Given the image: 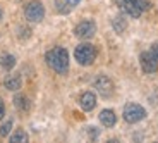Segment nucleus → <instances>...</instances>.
<instances>
[{
  "label": "nucleus",
  "mask_w": 158,
  "mask_h": 143,
  "mask_svg": "<svg viewBox=\"0 0 158 143\" xmlns=\"http://www.w3.org/2000/svg\"><path fill=\"white\" fill-rule=\"evenodd\" d=\"M45 60L57 74H65L69 71V52L64 47H55L48 50Z\"/></svg>",
  "instance_id": "f257e3e1"
},
{
  "label": "nucleus",
  "mask_w": 158,
  "mask_h": 143,
  "mask_svg": "<svg viewBox=\"0 0 158 143\" xmlns=\"http://www.w3.org/2000/svg\"><path fill=\"white\" fill-rule=\"evenodd\" d=\"M118 9L131 17H139L143 12H146L151 7L150 0H115Z\"/></svg>",
  "instance_id": "f03ea898"
},
{
  "label": "nucleus",
  "mask_w": 158,
  "mask_h": 143,
  "mask_svg": "<svg viewBox=\"0 0 158 143\" xmlns=\"http://www.w3.org/2000/svg\"><path fill=\"white\" fill-rule=\"evenodd\" d=\"M74 59L81 66H91L96 59V48L91 43H81L74 50Z\"/></svg>",
  "instance_id": "7ed1b4c3"
},
{
  "label": "nucleus",
  "mask_w": 158,
  "mask_h": 143,
  "mask_svg": "<svg viewBox=\"0 0 158 143\" xmlns=\"http://www.w3.org/2000/svg\"><path fill=\"white\" fill-rule=\"evenodd\" d=\"M122 115H124V121H126V123L136 124V123H139V121H143L144 117H146V109L143 107V105H139V103L131 102L124 107V114Z\"/></svg>",
  "instance_id": "20e7f679"
},
{
  "label": "nucleus",
  "mask_w": 158,
  "mask_h": 143,
  "mask_svg": "<svg viewBox=\"0 0 158 143\" xmlns=\"http://www.w3.org/2000/svg\"><path fill=\"white\" fill-rule=\"evenodd\" d=\"M24 16L29 23H40L45 17V5L40 0H31L24 7Z\"/></svg>",
  "instance_id": "39448f33"
},
{
  "label": "nucleus",
  "mask_w": 158,
  "mask_h": 143,
  "mask_svg": "<svg viewBox=\"0 0 158 143\" xmlns=\"http://www.w3.org/2000/svg\"><path fill=\"white\" fill-rule=\"evenodd\" d=\"M95 33H96V23L91 21V19L81 21V23L74 28V35L77 36V38H81V40H89V38L95 36Z\"/></svg>",
  "instance_id": "423d86ee"
},
{
  "label": "nucleus",
  "mask_w": 158,
  "mask_h": 143,
  "mask_svg": "<svg viewBox=\"0 0 158 143\" xmlns=\"http://www.w3.org/2000/svg\"><path fill=\"white\" fill-rule=\"evenodd\" d=\"M95 88L103 98H108V97L114 95V81L105 74L98 76V78L95 80Z\"/></svg>",
  "instance_id": "0eeeda50"
},
{
  "label": "nucleus",
  "mask_w": 158,
  "mask_h": 143,
  "mask_svg": "<svg viewBox=\"0 0 158 143\" xmlns=\"http://www.w3.org/2000/svg\"><path fill=\"white\" fill-rule=\"evenodd\" d=\"M139 64H141L143 72H146V74H155L158 71V62L151 55V52H143L139 55Z\"/></svg>",
  "instance_id": "6e6552de"
},
{
  "label": "nucleus",
  "mask_w": 158,
  "mask_h": 143,
  "mask_svg": "<svg viewBox=\"0 0 158 143\" xmlns=\"http://www.w3.org/2000/svg\"><path fill=\"white\" fill-rule=\"evenodd\" d=\"M79 105L84 112H89L96 107V95L93 92H84L79 97Z\"/></svg>",
  "instance_id": "1a4fd4ad"
},
{
  "label": "nucleus",
  "mask_w": 158,
  "mask_h": 143,
  "mask_svg": "<svg viewBox=\"0 0 158 143\" xmlns=\"http://www.w3.org/2000/svg\"><path fill=\"white\" fill-rule=\"evenodd\" d=\"M100 123L103 124L105 128H112L115 126V123H117V115H115V112L112 110V109H103L102 112H100Z\"/></svg>",
  "instance_id": "9d476101"
},
{
  "label": "nucleus",
  "mask_w": 158,
  "mask_h": 143,
  "mask_svg": "<svg viewBox=\"0 0 158 143\" xmlns=\"http://www.w3.org/2000/svg\"><path fill=\"white\" fill-rule=\"evenodd\" d=\"M4 86L7 88L9 92H17L23 86V80H21L19 74H9L4 80Z\"/></svg>",
  "instance_id": "9b49d317"
},
{
  "label": "nucleus",
  "mask_w": 158,
  "mask_h": 143,
  "mask_svg": "<svg viewBox=\"0 0 158 143\" xmlns=\"http://www.w3.org/2000/svg\"><path fill=\"white\" fill-rule=\"evenodd\" d=\"M14 105H16V109H19L21 112H28L29 109H31V102H29V98L26 95H16L14 97Z\"/></svg>",
  "instance_id": "f8f14e48"
},
{
  "label": "nucleus",
  "mask_w": 158,
  "mask_h": 143,
  "mask_svg": "<svg viewBox=\"0 0 158 143\" xmlns=\"http://www.w3.org/2000/svg\"><path fill=\"white\" fill-rule=\"evenodd\" d=\"M112 28L115 29V33H124L127 29V19L124 16H115L114 19H112Z\"/></svg>",
  "instance_id": "ddd939ff"
},
{
  "label": "nucleus",
  "mask_w": 158,
  "mask_h": 143,
  "mask_svg": "<svg viewBox=\"0 0 158 143\" xmlns=\"http://www.w3.org/2000/svg\"><path fill=\"white\" fill-rule=\"evenodd\" d=\"M0 66H2L5 71L14 69V66H16V57L12 55V54H4V55H0Z\"/></svg>",
  "instance_id": "4468645a"
},
{
  "label": "nucleus",
  "mask_w": 158,
  "mask_h": 143,
  "mask_svg": "<svg viewBox=\"0 0 158 143\" xmlns=\"http://www.w3.org/2000/svg\"><path fill=\"white\" fill-rule=\"evenodd\" d=\"M28 140H29V136L24 129H17L14 135H10V141L12 143H26Z\"/></svg>",
  "instance_id": "2eb2a0df"
},
{
  "label": "nucleus",
  "mask_w": 158,
  "mask_h": 143,
  "mask_svg": "<svg viewBox=\"0 0 158 143\" xmlns=\"http://www.w3.org/2000/svg\"><path fill=\"white\" fill-rule=\"evenodd\" d=\"M10 129H12V121H5V123L0 126V138H5V136H9Z\"/></svg>",
  "instance_id": "dca6fc26"
},
{
  "label": "nucleus",
  "mask_w": 158,
  "mask_h": 143,
  "mask_svg": "<svg viewBox=\"0 0 158 143\" xmlns=\"http://www.w3.org/2000/svg\"><path fill=\"white\" fill-rule=\"evenodd\" d=\"M64 5H65V2H60V0H57V2H55V9H57V11H59V12H62V14H67V12L69 11H71V5H67V7H64Z\"/></svg>",
  "instance_id": "f3484780"
},
{
  "label": "nucleus",
  "mask_w": 158,
  "mask_h": 143,
  "mask_svg": "<svg viewBox=\"0 0 158 143\" xmlns=\"http://www.w3.org/2000/svg\"><path fill=\"white\" fill-rule=\"evenodd\" d=\"M19 38H23V40H26V38H29V35H31V29L29 28H19Z\"/></svg>",
  "instance_id": "a211bd4d"
},
{
  "label": "nucleus",
  "mask_w": 158,
  "mask_h": 143,
  "mask_svg": "<svg viewBox=\"0 0 158 143\" xmlns=\"http://www.w3.org/2000/svg\"><path fill=\"white\" fill-rule=\"evenodd\" d=\"M151 55H153L155 57V60H156V62H158V43H153V45H151Z\"/></svg>",
  "instance_id": "6ab92c4d"
},
{
  "label": "nucleus",
  "mask_w": 158,
  "mask_h": 143,
  "mask_svg": "<svg viewBox=\"0 0 158 143\" xmlns=\"http://www.w3.org/2000/svg\"><path fill=\"white\" fill-rule=\"evenodd\" d=\"M88 133H89V136H91L93 140L98 138V135H100V131L96 129V128H88Z\"/></svg>",
  "instance_id": "aec40b11"
},
{
  "label": "nucleus",
  "mask_w": 158,
  "mask_h": 143,
  "mask_svg": "<svg viewBox=\"0 0 158 143\" xmlns=\"http://www.w3.org/2000/svg\"><path fill=\"white\" fill-rule=\"evenodd\" d=\"M5 115V103H4V100L0 98V119Z\"/></svg>",
  "instance_id": "412c9836"
},
{
  "label": "nucleus",
  "mask_w": 158,
  "mask_h": 143,
  "mask_svg": "<svg viewBox=\"0 0 158 143\" xmlns=\"http://www.w3.org/2000/svg\"><path fill=\"white\" fill-rule=\"evenodd\" d=\"M64 2H65L67 5H71V7H76V5H77L81 0H64Z\"/></svg>",
  "instance_id": "4be33fe9"
},
{
  "label": "nucleus",
  "mask_w": 158,
  "mask_h": 143,
  "mask_svg": "<svg viewBox=\"0 0 158 143\" xmlns=\"http://www.w3.org/2000/svg\"><path fill=\"white\" fill-rule=\"evenodd\" d=\"M0 19H2V9H0Z\"/></svg>",
  "instance_id": "5701e85b"
}]
</instances>
